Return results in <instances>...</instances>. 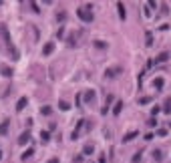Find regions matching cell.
Instances as JSON below:
<instances>
[{"instance_id": "cell-1", "label": "cell", "mask_w": 171, "mask_h": 163, "mask_svg": "<svg viewBox=\"0 0 171 163\" xmlns=\"http://www.w3.org/2000/svg\"><path fill=\"white\" fill-rule=\"evenodd\" d=\"M0 36L4 39V43L8 44L10 48H12V54H14V58H18V53H16V48L12 46V40H10V34H8V30H6V26L4 24H0Z\"/></svg>"}, {"instance_id": "cell-2", "label": "cell", "mask_w": 171, "mask_h": 163, "mask_svg": "<svg viewBox=\"0 0 171 163\" xmlns=\"http://www.w3.org/2000/svg\"><path fill=\"white\" fill-rule=\"evenodd\" d=\"M77 16L83 20V22H91V20H93V12H91L89 8H78L77 10Z\"/></svg>"}, {"instance_id": "cell-3", "label": "cell", "mask_w": 171, "mask_h": 163, "mask_svg": "<svg viewBox=\"0 0 171 163\" xmlns=\"http://www.w3.org/2000/svg\"><path fill=\"white\" fill-rule=\"evenodd\" d=\"M0 72H2V77H12V69H10L8 65H2V67H0Z\"/></svg>"}, {"instance_id": "cell-4", "label": "cell", "mask_w": 171, "mask_h": 163, "mask_svg": "<svg viewBox=\"0 0 171 163\" xmlns=\"http://www.w3.org/2000/svg\"><path fill=\"white\" fill-rule=\"evenodd\" d=\"M26 103H28V99H26V97H20L18 103H16V111H22L26 107Z\"/></svg>"}, {"instance_id": "cell-5", "label": "cell", "mask_w": 171, "mask_h": 163, "mask_svg": "<svg viewBox=\"0 0 171 163\" xmlns=\"http://www.w3.org/2000/svg\"><path fill=\"white\" fill-rule=\"evenodd\" d=\"M28 141H30V133H28V131H26V133H22V135H20L18 143H20V145H26V143H28Z\"/></svg>"}, {"instance_id": "cell-6", "label": "cell", "mask_w": 171, "mask_h": 163, "mask_svg": "<svg viewBox=\"0 0 171 163\" xmlns=\"http://www.w3.org/2000/svg\"><path fill=\"white\" fill-rule=\"evenodd\" d=\"M53 50H54V43H46L44 48H42V54H50Z\"/></svg>"}, {"instance_id": "cell-7", "label": "cell", "mask_w": 171, "mask_h": 163, "mask_svg": "<svg viewBox=\"0 0 171 163\" xmlns=\"http://www.w3.org/2000/svg\"><path fill=\"white\" fill-rule=\"evenodd\" d=\"M85 101H87V103H93L95 101V91H93V89L85 93Z\"/></svg>"}, {"instance_id": "cell-8", "label": "cell", "mask_w": 171, "mask_h": 163, "mask_svg": "<svg viewBox=\"0 0 171 163\" xmlns=\"http://www.w3.org/2000/svg\"><path fill=\"white\" fill-rule=\"evenodd\" d=\"M137 135H139V133H137V131H131V133H127V135H125V137H123V141H125V143H129V141H133V139H135Z\"/></svg>"}, {"instance_id": "cell-9", "label": "cell", "mask_w": 171, "mask_h": 163, "mask_svg": "<svg viewBox=\"0 0 171 163\" xmlns=\"http://www.w3.org/2000/svg\"><path fill=\"white\" fill-rule=\"evenodd\" d=\"M8 123H10V121H2V123H0V135L8 133Z\"/></svg>"}, {"instance_id": "cell-10", "label": "cell", "mask_w": 171, "mask_h": 163, "mask_svg": "<svg viewBox=\"0 0 171 163\" xmlns=\"http://www.w3.org/2000/svg\"><path fill=\"white\" fill-rule=\"evenodd\" d=\"M117 8H119V16H121V18L125 20V16H127V12H125V4H123V2H119V4H117Z\"/></svg>"}, {"instance_id": "cell-11", "label": "cell", "mask_w": 171, "mask_h": 163, "mask_svg": "<svg viewBox=\"0 0 171 163\" xmlns=\"http://www.w3.org/2000/svg\"><path fill=\"white\" fill-rule=\"evenodd\" d=\"M123 109V101H117V105H115V109H113V115H119Z\"/></svg>"}, {"instance_id": "cell-12", "label": "cell", "mask_w": 171, "mask_h": 163, "mask_svg": "<svg viewBox=\"0 0 171 163\" xmlns=\"http://www.w3.org/2000/svg\"><path fill=\"white\" fill-rule=\"evenodd\" d=\"M119 71H121V69H107V71H105V75H107V77H115Z\"/></svg>"}, {"instance_id": "cell-13", "label": "cell", "mask_w": 171, "mask_h": 163, "mask_svg": "<svg viewBox=\"0 0 171 163\" xmlns=\"http://www.w3.org/2000/svg\"><path fill=\"white\" fill-rule=\"evenodd\" d=\"M83 151H85V155H91V153L95 151V147H93V145H85V149H83Z\"/></svg>"}, {"instance_id": "cell-14", "label": "cell", "mask_w": 171, "mask_h": 163, "mask_svg": "<svg viewBox=\"0 0 171 163\" xmlns=\"http://www.w3.org/2000/svg\"><path fill=\"white\" fill-rule=\"evenodd\" d=\"M59 109H63V111H68V109H71V105H68L67 101H60V103H59Z\"/></svg>"}, {"instance_id": "cell-15", "label": "cell", "mask_w": 171, "mask_h": 163, "mask_svg": "<svg viewBox=\"0 0 171 163\" xmlns=\"http://www.w3.org/2000/svg\"><path fill=\"white\" fill-rule=\"evenodd\" d=\"M153 157H155L157 161H161V159H163V153L159 151V149H155V151H153Z\"/></svg>"}, {"instance_id": "cell-16", "label": "cell", "mask_w": 171, "mask_h": 163, "mask_svg": "<svg viewBox=\"0 0 171 163\" xmlns=\"http://www.w3.org/2000/svg\"><path fill=\"white\" fill-rule=\"evenodd\" d=\"M40 139H42V143H46L49 141V131H40Z\"/></svg>"}, {"instance_id": "cell-17", "label": "cell", "mask_w": 171, "mask_h": 163, "mask_svg": "<svg viewBox=\"0 0 171 163\" xmlns=\"http://www.w3.org/2000/svg\"><path fill=\"white\" fill-rule=\"evenodd\" d=\"M153 85H155L157 89H161V87H163V79H161V77H159V79H155V81H153Z\"/></svg>"}, {"instance_id": "cell-18", "label": "cell", "mask_w": 171, "mask_h": 163, "mask_svg": "<svg viewBox=\"0 0 171 163\" xmlns=\"http://www.w3.org/2000/svg\"><path fill=\"white\" fill-rule=\"evenodd\" d=\"M32 153H34L32 149H26V151H24V153H22V155H20V157H22V159H26V157H30V155H32Z\"/></svg>"}, {"instance_id": "cell-19", "label": "cell", "mask_w": 171, "mask_h": 163, "mask_svg": "<svg viewBox=\"0 0 171 163\" xmlns=\"http://www.w3.org/2000/svg\"><path fill=\"white\" fill-rule=\"evenodd\" d=\"M151 101V99H149V97H141V99H139V103H141V105H147V103Z\"/></svg>"}, {"instance_id": "cell-20", "label": "cell", "mask_w": 171, "mask_h": 163, "mask_svg": "<svg viewBox=\"0 0 171 163\" xmlns=\"http://www.w3.org/2000/svg\"><path fill=\"white\" fill-rule=\"evenodd\" d=\"M30 6H32V10H34V12H36V14H38V12H40V10H38V4H36V2H30Z\"/></svg>"}, {"instance_id": "cell-21", "label": "cell", "mask_w": 171, "mask_h": 163, "mask_svg": "<svg viewBox=\"0 0 171 163\" xmlns=\"http://www.w3.org/2000/svg\"><path fill=\"white\" fill-rule=\"evenodd\" d=\"M147 44H149V46L153 44V36H151V32H147Z\"/></svg>"}, {"instance_id": "cell-22", "label": "cell", "mask_w": 171, "mask_h": 163, "mask_svg": "<svg viewBox=\"0 0 171 163\" xmlns=\"http://www.w3.org/2000/svg\"><path fill=\"white\" fill-rule=\"evenodd\" d=\"M42 115H50V107H42Z\"/></svg>"}, {"instance_id": "cell-23", "label": "cell", "mask_w": 171, "mask_h": 163, "mask_svg": "<svg viewBox=\"0 0 171 163\" xmlns=\"http://www.w3.org/2000/svg\"><path fill=\"white\" fill-rule=\"evenodd\" d=\"M157 61H159V62H163V61H167V54H165V53H163V54H159V58H157Z\"/></svg>"}, {"instance_id": "cell-24", "label": "cell", "mask_w": 171, "mask_h": 163, "mask_svg": "<svg viewBox=\"0 0 171 163\" xmlns=\"http://www.w3.org/2000/svg\"><path fill=\"white\" fill-rule=\"evenodd\" d=\"M163 111H165V113H171V101H167V107Z\"/></svg>"}, {"instance_id": "cell-25", "label": "cell", "mask_w": 171, "mask_h": 163, "mask_svg": "<svg viewBox=\"0 0 171 163\" xmlns=\"http://www.w3.org/2000/svg\"><path fill=\"white\" fill-rule=\"evenodd\" d=\"M0 159H2V153H0Z\"/></svg>"}]
</instances>
